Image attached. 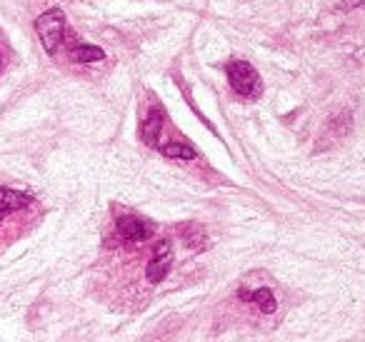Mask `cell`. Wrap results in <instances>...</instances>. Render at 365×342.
Returning <instances> with one entry per match:
<instances>
[{"instance_id":"3957f363","label":"cell","mask_w":365,"mask_h":342,"mask_svg":"<svg viewBox=\"0 0 365 342\" xmlns=\"http://www.w3.org/2000/svg\"><path fill=\"white\" fill-rule=\"evenodd\" d=\"M115 230H118V235H120V240L130 242V245L145 242L148 237L153 235L150 222H145L143 217L133 215V212H115Z\"/></svg>"},{"instance_id":"277c9868","label":"cell","mask_w":365,"mask_h":342,"mask_svg":"<svg viewBox=\"0 0 365 342\" xmlns=\"http://www.w3.org/2000/svg\"><path fill=\"white\" fill-rule=\"evenodd\" d=\"M170 262H173V245L170 240H158L153 245V257L148 262V270H145V280L150 285H158L168 277V270H170Z\"/></svg>"},{"instance_id":"6da1fadb","label":"cell","mask_w":365,"mask_h":342,"mask_svg":"<svg viewBox=\"0 0 365 342\" xmlns=\"http://www.w3.org/2000/svg\"><path fill=\"white\" fill-rule=\"evenodd\" d=\"M36 33L48 56H56L66 41V16L61 8H51L36 21Z\"/></svg>"},{"instance_id":"9c48e42d","label":"cell","mask_w":365,"mask_h":342,"mask_svg":"<svg viewBox=\"0 0 365 342\" xmlns=\"http://www.w3.org/2000/svg\"><path fill=\"white\" fill-rule=\"evenodd\" d=\"M160 152L173 160H193L195 157V150L188 142H165V145H160Z\"/></svg>"},{"instance_id":"30bf717a","label":"cell","mask_w":365,"mask_h":342,"mask_svg":"<svg viewBox=\"0 0 365 342\" xmlns=\"http://www.w3.org/2000/svg\"><path fill=\"white\" fill-rule=\"evenodd\" d=\"M182 237H185V242H188L193 250H200V247H203V242H205V232L200 230L198 225H190L188 230L182 232Z\"/></svg>"},{"instance_id":"52a82bcc","label":"cell","mask_w":365,"mask_h":342,"mask_svg":"<svg viewBox=\"0 0 365 342\" xmlns=\"http://www.w3.org/2000/svg\"><path fill=\"white\" fill-rule=\"evenodd\" d=\"M33 202V197L28 192H18L11 187H0V212H13V210H23Z\"/></svg>"},{"instance_id":"5b68a950","label":"cell","mask_w":365,"mask_h":342,"mask_svg":"<svg viewBox=\"0 0 365 342\" xmlns=\"http://www.w3.org/2000/svg\"><path fill=\"white\" fill-rule=\"evenodd\" d=\"M163 125H165V115H163V108L160 105H153L150 110L145 113V118H143V125H140L143 142H145V145H150V147H160Z\"/></svg>"},{"instance_id":"7c38bea8","label":"cell","mask_w":365,"mask_h":342,"mask_svg":"<svg viewBox=\"0 0 365 342\" xmlns=\"http://www.w3.org/2000/svg\"><path fill=\"white\" fill-rule=\"evenodd\" d=\"M0 71H3V56H0Z\"/></svg>"},{"instance_id":"8992f818","label":"cell","mask_w":365,"mask_h":342,"mask_svg":"<svg viewBox=\"0 0 365 342\" xmlns=\"http://www.w3.org/2000/svg\"><path fill=\"white\" fill-rule=\"evenodd\" d=\"M240 302H248V305H258L260 312L265 315H273L278 310V300L268 287H240L238 290Z\"/></svg>"},{"instance_id":"8fae6325","label":"cell","mask_w":365,"mask_h":342,"mask_svg":"<svg viewBox=\"0 0 365 342\" xmlns=\"http://www.w3.org/2000/svg\"><path fill=\"white\" fill-rule=\"evenodd\" d=\"M3 217H6V212H0V222H3Z\"/></svg>"},{"instance_id":"7a4b0ae2","label":"cell","mask_w":365,"mask_h":342,"mask_svg":"<svg viewBox=\"0 0 365 342\" xmlns=\"http://www.w3.org/2000/svg\"><path fill=\"white\" fill-rule=\"evenodd\" d=\"M228 83L240 98H248V100H255L263 93V83H260V76L255 73V68L245 61H233L228 66Z\"/></svg>"},{"instance_id":"ba28073f","label":"cell","mask_w":365,"mask_h":342,"mask_svg":"<svg viewBox=\"0 0 365 342\" xmlns=\"http://www.w3.org/2000/svg\"><path fill=\"white\" fill-rule=\"evenodd\" d=\"M71 58L76 63H96V61H103V58H106V53H103L98 46H88V43H73V46H71Z\"/></svg>"}]
</instances>
